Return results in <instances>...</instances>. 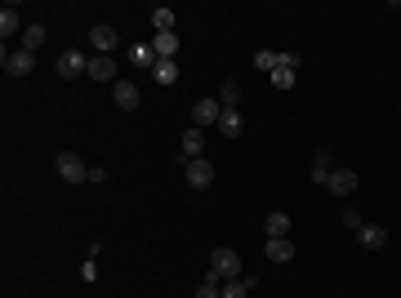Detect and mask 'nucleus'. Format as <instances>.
<instances>
[{
    "instance_id": "2eb2a0df",
    "label": "nucleus",
    "mask_w": 401,
    "mask_h": 298,
    "mask_svg": "<svg viewBox=\"0 0 401 298\" xmlns=\"http://www.w3.org/2000/svg\"><path fill=\"white\" fill-rule=\"evenodd\" d=\"M152 49H156V58H178V36H174V31H156V36H152Z\"/></svg>"
},
{
    "instance_id": "412c9836",
    "label": "nucleus",
    "mask_w": 401,
    "mask_h": 298,
    "mask_svg": "<svg viewBox=\"0 0 401 298\" xmlns=\"http://www.w3.org/2000/svg\"><path fill=\"white\" fill-rule=\"evenodd\" d=\"M241 103V85H237V80H223V85H219V107H237Z\"/></svg>"
},
{
    "instance_id": "6e6552de",
    "label": "nucleus",
    "mask_w": 401,
    "mask_h": 298,
    "mask_svg": "<svg viewBox=\"0 0 401 298\" xmlns=\"http://www.w3.org/2000/svg\"><path fill=\"white\" fill-rule=\"evenodd\" d=\"M357 245H361V250H383V245H388V227L361 223V227H357Z\"/></svg>"
},
{
    "instance_id": "5701e85b",
    "label": "nucleus",
    "mask_w": 401,
    "mask_h": 298,
    "mask_svg": "<svg viewBox=\"0 0 401 298\" xmlns=\"http://www.w3.org/2000/svg\"><path fill=\"white\" fill-rule=\"evenodd\" d=\"M277 62H281V54H272V49H259V54H255V67L267 72V76L277 72Z\"/></svg>"
},
{
    "instance_id": "a211bd4d",
    "label": "nucleus",
    "mask_w": 401,
    "mask_h": 298,
    "mask_svg": "<svg viewBox=\"0 0 401 298\" xmlns=\"http://www.w3.org/2000/svg\"><path fill=\"white\" fill-rule=\"evenodd\" d=\"M152 80H156V85H174V80H178V62L174 58H156Z\"/></svg>"
},
{
    "instance_id": "b1692460",
    "label": "nucleus",
    "mask_w": 401,
    "mask_h": 298,
    "mask_svg": "<svg viewBox=\"0 0 401 298\" xmlns=\"http://www.w3.org/2000/svg\"><path fill=\"white\" fill-rule=\"evenodd\" d=\"M98 250H103V245H90V263H80V280H85V285H94V280H98V267H94Z\"/></svg>"
},
{
    "instance_id": "bb28decb",
    "label": "nucleus",
    "mask_w": 401,
    "mask_h": 298,
    "mask_svg": "<svg viewBox=\"0 0 401 298\" xmlns=\"http://www.w3.org/2000/svg\"><path fill=\"white\" fill-rule=\"evenodd\" d=\"M196 298H223V289H219V280H200V285H196Z\"/></svg>"
},
{
    "instance_id": "4468645a",
    "label": "nucleus",
    "mask_w": 401,
    "mask_h": 298,
    "mask_svg": "<svg viewBox=\"0 0 401 298\" xmlns=\"http://www.w3.org/2000/svg\"><path fill=\"white\" fill-rule=\"evenodd\" d=\"M200 152H205V129H183V156H188V160H196Z\"/></svg>"
},
{
    "instance_id": "ddd939ff",
    "label": "nucleus",
    "mask_w": 401,
    "mask_h": 298,
    "mask_svg": "<svg viewBox=\"0 0 401 298\" xmlns=\"http://www.w3.org/2000/svg\"><path fill=\"white\" fill-rule=\"evenodd\" d=\"M326 187H330V196H348V192H357V170H334Z\"/></svg>"
},
{
    "instance_id": "a878e982",
    "label": "nucleus",
    "mask_w": 401,
    "mask_h": 298,
    "mask_svg": "<svg viewBox=\"0 0 401 298\" xmlns=\"http://www.w3.org/2000/svg\"><path fill=\"white\" fill-rule=\"evenodd\" d=\"M272 89H294V67H277L272 72Z\"/></svg>"
},
{
    "instance_id": "f8f14e48",
    "label": "nucleus",
    "mask_w": 401,
    "mask_h": 298,
    "mask_svg": "<svg viewBox=\"0 0 401 298\" xmlns=\"http://www.w3.org/2000/svg\"><path fill=\"white\" fill-rule=\"evenodd\" d=\"M219 129H223V138H241V129H245V116H241V107H223V116H219Z\"/></svg>"
},
{
    "instance_id": "0eeeda50",
    "label": "nucleus",
    "mask_w": 401,
    "mask_h": 298,
    "mask_svg": "<svg viewBox=\"0 0 401 298\" xmlns=\"http://www.w3.org/2000/svg\"><path fill=\"white\" fill-rule=\"evenodd\" d=\"M219 116H223L219 98H200V103L192 107V121H196V129H205V125H219Z\"/></svg>"
},
{
    "instance_id": "6ab92c4d",
    "label": "nucleus",
    "mask_w": 401,
    "mask_h": 298,
    "mask_svg": "<svg viewBox=\"0 0 401 298\" xmlns=\"http://www.w3.org/2000/svg\"><path fill=\"white\" fill-rule=\"evenodd\" d=\"M85 76H94V80H116V62L98 54V58H90V72Z\"/></svg>"
},
{
    "instance_id": "1a4fd4ad",
    "label": "nucleus",
    "mask_w": 401,
    "mask_h": 298,
    "mask_svg": "<svg viewBox=\"0 0 401 298\" xmlns=\"http://www.w3.org/2000/svg\"><path fill=\"white\" fill-rule=\"evenodd\" d=\"M125 54H129L134 67H143V72H152V67H156V49H152V40H134Z\"/></svg>"
},
{
    "instance_id": "7ed1b4c3",
    "label": "nucleus",
    "mask_w": 401,
    "mask_h": 298,
    "mask_svg": "<svg viewBox=\"0 0 401 298\" xmlns=\"http://www.w3.org/2000/svg\"><path fill=\"white\" fill-rule=\"evenodd\" d=\"M178 165H183V174H188V183H192V187H210V183H214V165H210L205 156H196V160L178 156Z\"/></svg>"
},
{
    "instance_id": "9b49d317",
    "label": "nucleus",
    "mask_w": 401,
    "mask_h": 298,
    "mask_svg": "<svg viewBox=\"0 0 401 298\" xmlns=\"http://www.w3.org/2000/svg\"><path fill=\"white\" fill-rule=\"evenodd\" d=\"M330 174H334V156H330V147H321V152L312 156V183H330Z\"/></svg>"
},
{
    "instance_id": "c85d7f7f",
    "label": "nucleus",
    "mask_w": 401,
    "mask_h": 298,
    "mask_svg": "<svg viewBox=\"0 0 401 298\" xmlns=\"http://www.w3.org/2000/svg\"><path fill=\"white\" fill-rule=\"evenodd\" d=\"M339 219H343V227H353V231L361 227V214H357V209H343V214H339Z\"/></svg>"
},
{
    "instance_id": "20e7f679",
    "label": "nucleus",
    "mask_w": 401,
    "mask_h": 298,
    "mask_svg": "<svg viewBox=\"0 0 401 298\" xmlns=\"http://www.w3.org/2000/svg\"><path fill=\"white\" fill-rule=\"evenodd\" d=\"M54 72H58L63 80H76V76H85V72H90V58L80 54V49H67V54H58Z\"/></svg>"
},
{
    "instance_id": "f03ea898",
    "label": "nucleus",
    "mask_w": 401,
    "mask_h": 298,
    "mask_svg": "<svg viewBox=\"0 0 401 298\" xmlns=\"http://www.w3.org/2000/svg\"><path fill=\"white\" fill-rule=\"evenodd\" d=\"M58 178L63 183H90V165L76 152H58Z\"/></svg>"
},
{
    "instance_id": "393cba45",
    "label": "nucleus",
    "mask_w": 401,
    "mask_h": 298,
    "mask_svg": "<svg viewBox=\"0 0 401 298\" xmlns=\"http://www.w3.org/2000/svg\"><path fill=\"white\" fill-rule=\"evenodd\" d=\"M41 45H45V27L36 23V27H27V31H23V49H31V54H36Z\"/></svg>"
},
{
    "instance_id": "39448f33",
    "label": "nucleus",
    "mask_w": 401,
    "mask_h": 298,
    "mask_svg": "<svg viewBox=\"0 0 401 298\" xmlns=\"http://www.w3.org/2000/svg\"><path fill=\"white\" fill-rule=\"evenodd\" d=\"M0 67L9 76H27L36 67V54H31V49H5V54H0Z\"/></svg>"
},
{
    "instance_id": "423d86ee",
    "label": "nucleus",
    "mask_w": 401,
    "mask_h": 298,
    "mask_svg": "<svg viewBox=\"0 0 401 298\" xmlns=\"http://www.w3.org/2000/svg\"><path fill=\"white\" fill-rule=\"evenodd\" d=\"M90 45H94L103 58H112V54H116V27H107V23H94V27H90Z\"/></svg>"
},
{
    "instance_id": "dca6fc26",
    "label": "nucleus",
    "mask_w": 401,
    "mask_h": 298,
    "mask_svg": "<svg viewBox=\"0 0 401 298\" xmlns=\"http://www.w3.org/2000/svg\"><path fill=\"white\" fill-rule=\"evenodd\" d=\"M267 258H272V263H294V241L290 236L267 241Z\"/></svg>"
},
{
    "instance_id": "f3484780",
    "label": "nucleus",
    "mask_w": 401,
    "mask_h": 298,
    "mask_svg": "<svg viewBox=\"0 0 401 298\" xmlns=\"http://www.w3.org/2000/svg\"><path fill=\"white\" fill-rule=\"evenodd\" d=\"M263 231H267V241H277V236H290V214H267V223H263Z\"/></svg>"
},
{
    "instance_id": "aec40b11",
    "label": "nucleus",
    "mask_w": 401,
    "mask_h": 298,
    "mask_svg": "<svg viewBox=\"0 0 401 298\" xmlns=\"http://www.w3.org/2000/svg\"><path fill=\"white\" fill-rule=\"evenodd\" d=\"M23 27V18H18V9H14V5H5V9H0V36H14V31H18Z\"/></svg>"
},
{
    "instance_id": "f257e3e1",
    "label": "nucleus",
    "mask_w": 401,
    "mask_h": 298,
    "mask_svg": "<svg viewBox=\"0 0 401 298\" xmlns=\"http://www.w3.org/2000/svg\"><path fill=\"white\" fill-rule=\"evenodd\" d=\"M237 272H241V254L237 250H223V245H219V250H214L210 254V280H237Z\"/></svg>"
},
{
    "instance_id": "cd10ccee",
    "label": "nucleus",
    "mask_w": 401,
    "mask_h": 298,
    "mask_svg": "<svg viewBox=\"0 0 401 298\" xmlns=\"http://www.w3.org/2000/svg\"><path fill=\"white\" fill-rule=\"evenodd\" d=\"M250 294V280H228L223 285V298H245Z\"/></svg>"
},
{
    "instance_id": "4be33fe9",
    "label": "nucleus",
    "mask_w": 401,
    "mask_h": 298,
    "mask_svg": "<svg viewBox=\"0 0 401 298\" xmlns=\"http://www.w3.org/2000/svg\"><path fill=\"white\" fill-rule=\"evenodd\" d=\"M152 23H156V31H174V9L170 5H156L152 9Z\"/></svg>"
},
{
    "instance_id": "9d476101",
    "label": "nucleus",
    "mask_w": 401,
    "mask_h": 298,
    "mask_svg": "<svg viewBox=\"0 0 401 298\" xmlns=\"http://www.w3.org/2000/svg\"><path fill=\"white\" fill-rule=\"evenodd\" d=\"M112 98H116V107H121V111H134V107H139V85L116 80V85H112Z\"/></svg>"
}]
</instances>
